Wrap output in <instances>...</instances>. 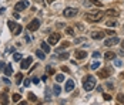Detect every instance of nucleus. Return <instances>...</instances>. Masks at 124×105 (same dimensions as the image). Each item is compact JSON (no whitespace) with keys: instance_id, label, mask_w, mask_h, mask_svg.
I'll return each instance as SVG.
<instances>
[{"instance_id":"4","label":"nucleus","mask_w":124,"mask_h":105,"mask_svg":"<svg viewBox=\"0 0 124 105\" xmlns=\"http://www.w3.org/2000/svg\"><path fill=\"white\" fill-rule=\"evenodd\" d=\"M77 14H78V9H74V7H67V9L63 12V16L67 17V19H71V17H74Z\"/></svg>"},{"instance_id":"50","label":"nucleus","mask_w":124,"mask_h":105,"mask_svg":"<svg viewBox=\"0 0 124 105\" xmlns=\"http://www.w3.org/2000/svg\"><path fill=\"white\" fill-rule=\"evenodd\" d=\"M121 48H124V41H123V43H121Z\"/></svg>"},{"instance_id":"13","label":"nucleus","mask_w":124,"mask_h":105,"mask_svg":"<svg viewBox=\"0 0 124 105\" xmlns=\"http://www.w3.org/2000/svg\"><path fill=\"white\" fill-rule=\"evenodd\" d=\"M97 75H99L100 78H108L110 77V70L108 68H101Z\"/></svg>"},{"instance_id":"36","label":"nucleus","mask_w":124,"mask_h":105,"mask_svg":"<svg viewBox=\"0 0 124 105\" xmlns=\"http://www.w3.org/2000/svg\"><path fill=\"white\" fill-rule=\"evenodd\" d=\"M106 34H108L110 37H113V35H116V31H113V30H106Z\"/></svg>"},{"instance_id":"10","label":"nucleus","mask_w":124,"mask_h":105,"mask_svg":"<svg viewBox=\"0 0 124 105\" xmlns=\"http://www.w3.org/2000/svg\"><path fill=\"white\" fill-rule=\"evenodd\" d=\"M31 61H33V58H31V57H27V58L22 60V63H20V68H22V70H27V68L30 67Z\"/></svg>"},{"instance_id":"31","label":"nucleus","mask_w":124,"mask_h":105,"mask_svg":"<svg viewBox=\"0 0 124 105\" xmlns=\"http://www.w3.org/2000/svg\"><path fill=\"white\" fill-rule=\"evenodd\" d=\"M69 46H70V43H64V44H62V46L57 48V51H63L64 48H69Z\"/></svg>"},{"instance_id":"32","label":"nucleus","mask_w":124,"mask_h":105,"mask_svg":"<svg viewBox=\"0 0 124 105\" xmlns=\"http://www.w3.org/2000/svg\"><path fill=\"white\" fill-rule=\"evenodd\" d=\"M106 24H107L108 27H116V26H117V21H114V20H108Z\"/></svg>"},{"instance_id":"46","label":"nucleus","mask_w":124,"mask_h":105,"mask_svg":"<svg viewBox=\"0 0 124 105\" xmlns=\"http://www.w3.org/2000/svg\"><path fill=\"white\" fill-rule=\"evenodd\" d=\"M33 82L34 84H39V78H33Z\"/></svg>"},{"instance_id":"1","label":"nucleus","mask_w":124,"mask_h":105,"mask_svg":"<svg viewBox=\"0 0 124 105\" xmlns=\"http://www.w3.org/2000/svg\"><path fill=\"white\" fill-rule=\"evenodd\" d=\"M103 17H104V13L100 12V10H96V12H91V13H87L86 16H84V19H86L87 21H91V23H97V21H100Z\"/></svg>"},{"instance_id":"18","label":"nucleus","mask_w":124,"mask_h":105,"mask_svg":"<svg viewBox=\"0 0 124 105\" xmlns=\"http://www.w3.org/2000/svg\"><path fill=\"white\" fill-rule=\"evenodd\" d=\"M106 14H107V16H111V17H116V16H118V12L114 10V9H108Z\"/></svg>"},{"instance_id":"34","label":"nucleus","mask_w":124,"mask_h":105,"mask_svg":"<svg viewBox=\"0 0 124 105\" xmlns=\"http://www.w3.org/2000/svg\"><path fill=\"white\" fill-rule=\"evenodd\" d=\"M66 33L69 35H74V30H73L71 27H67V28H66Z\"/></svg>"},{"instance_id":"9","label":"nucleus","mask_w":124,"mask_h":105,"mask_svg":"<svg viewBox=\"0 0 124 105\" xmlns=\"http://www.w3.org/2000/svg\"><path fill=\"white\" fill-rule=\"evenodd\" d=\"M118 43H120V40H118L116 35H113V37H110V38H107V40H106V43H104V44H106L107 47H113V46H116V44H118Z\"/></svg>"},{"instance_id":"45","label":"nucleus","mask_w":124,"mask_h":105,"mask_svg":"<svg viewBox=\"0 0 124 105\" xmlns=\"http://www.w3.org/2000/svg\"><path fill=\"white\" fill-rule=\"evenodd\" d=\"M62 70H63V71H64V72H69V68H67V67H63Z\"/></svg>"},{"instance_id":"35","label":"nucleus","mask_w":124,"mask_h":105,"mask_svg":"<svg viewBox=\"0 0 124 105\" xmlns=\"http://www.w3.org/2000/svg\"><path fill=\"white\" fill-rule=\"evenodd\" d=\"M114 65H116V67H121V65H123L121 60H116V58H114Z\"/></svg>"},{"instance_id":"41","label":"nucleus","mask_w":124,"mask_h":105,"mask_svg":"<svg viewBox=\"0 0 124 105\" xmlns=\"http://www.w3.org/2000/svg\"><path fill=\"white\" fill-rule=\"evenodd\" d=\"M3 82H4L6 85H10V80H9V78H3Z\"/></svg>"},{"instance_id":"20","label":"nucleus","mask_w":124,"mask_h":105,"mask_svg":"<svg viewBox=\"0 0 124 105\" xmlns=\"http://www.w3.org/2000/svg\"><path fill=\"white\" fill-rule=\"evenodd\" d=\"M46 72H47L49 75H53V74H56V70H54L51 65H47V67H46Z\"/></svg>"},{"instance_id":"21","label":"nucleus","mask_w":124,"mask_h":105,"mask_svg":"<svg viewBox=\"0 0 124 105\" xmlns=\"http://www.w3.org/2000/svg\"><path fill=\"white\" fill-rule=\"evenodd\" d=\"M44 95H46V101H50L51 99V91H50V88H46L44 90Z\"/></svg>"},{"instance_id":"23","label":"nucleus","mask_w":124,"mask_h":105,"mask_svg":"<svg viewBox=\"0 0 124 105\" xmlns=\"http://www.w3.org/2000/svg\"><path fill=\"white\" fill-rule=\"evenodd\" d=\"M13 102H16V104H17V102H20V99H22V97H20V94H13Z\"/></svg>"},{"instance_id":"27","label":"nucleus","mask_w":124,"mask_h":105,"mask_svg":"<svg viewBox=\"0 0 124 105\" xmlns=\"http://www.w3.org/2000/svg\"><path fill=\"white\" fill-rule=\"evenodd\" d=\"M13 60H14V61H22V54H20V53H14Z\"/></svg>"},{"instance_id":"16","label":"nucleus","mask_w":124,"mask_h":105,"mask_svg":"<svg viewBox=\"0 0 124 105\" xmlns=\"http://www.w3.org/2000/svg\"><path fill=\"white\" fill-rule=\"evenodd\" d=\"M4 74L7 75V77H10L13 74V68H12V65H6L4 67Z\"/></svg>"},{"instance_id":"22","label":"nucleus","mask_w":124,"mask_h":105,"mask_svg":"<svg viewBox=\"0 0 124 105\" xmlns=\"http://www.w3.org/2000/svg\"><path fill=\"white\" fill-rule=\"evenodd\" d=\"M23 77H24V75H23L22 72H19V74H16V84H20V82L23 81Z\"/></svg>"},{"instance_id":"2","label":"nucleus","mask_w":124,"mask_h":105,"mask_svg":"<svg viewBox=\"0 0 124 105\" xmlns=\"http://www.w3.org/2000/svg\"><path fill=\"white\" fill-rule=\"evenodd\" d=\"M94 88H96V77L86 75V78H84V90L86 91H91Z\"/></svg>"},{"instance_id":"8","label":"nucleus","mask_w":124,"mask_h":105,"mask_svg":"<svg viewBox=\"0 0 124 105\" xmlns=\"http://www.w3.org/2000/svg\"><path fill=\"white\" fill-rule=\"evenodd\" d=\"M26 7H29V0H22V1H19V3L14 6L16 12H22V10H24Z\"/></svg>"},{"instance_id":"6","label":"nucleus","mask_w":124,"mask_h":105,"mask_svg":"<svg viewBox=\"0 0 124 105\" xmlns=\"http://www.w3.org/2000/svg\"><path fill=\"white\" fill-rule=\"evenodd\" d=\"M60 37H62V35L59 34V33H53V34L49 35V40H47V43H49V44H51V46H56V44L60 41Z\"/></svg>"},{"instance_id":"44","label":"nucleus","mask_w":124,"mask_h":105,"mask_svg":"<svg viewBox=\"0 0 124 105\" xmlns=\"http://www.w3.org/2000/svg\"><path fill=\"white\" fill-rule=\"evenodd\" d=\"M24 40H26V41H27V43H30V41H31V40H30V37H29V35H26V37H24Z\"/></svg>"},{"instance_id":"47","label":"nucleus","mask_w":124,"mask_h":105,"mask_svg":"<svg viewBox=\"0 0 124 105\" xmlns=\"http://www.w3.org/2000/svg\"><path fill=\"white\" fill-rule=\"evenodd\" d=\"M120 56H124V48H121V50H120Z\"/></svg>"},{"instance_id":"11","label":"nucleus","mask_w":124,"mask_h":105,"mask_svg":"<svg viewBox=\"0 0 124 105\" xmlns=\"http://www.w3.org/2000/svg\"><path fill=\"white\" fill-rule=\"evenodd\" d=\"M74 56H76V58L77 60H84L87 57V53L84 51V50H76Z\"/></svg>"},{"instance_id":"12","label":"nucleus","mask_w":124,"mask_h":105,"mask_svg":"<svg viewBox=\"0 0 124 105\" xmlns=\"http://www.w3.org/2000/svg\"><path fill=\"white\" fill-rule=\"evenodd\" d=\"M73 88H74V81L73 80H67L66 81V87H64V91L66 92H71Z\"/></svg>"},{"instance_id":"49","label":"nucleus","mask_w":124,"mask_h":105,"mask_svg":"<svg viewBox=\"0 0 124 105\" xmlns=\"http://www.w3.org/2000/svg\"><path fill=\"white\" fill-rule=\"evenodd\" d=\"M53 1H56V0H47V3H53Z\"/></svg>"},{"instance_id":"42","label":"nucleus","mask_w":124,"mask_h":105,"mask_svg":"<svg viewBox=\"0 0 124 105\" xmlns=\"http://www.w3.org/2000/svg\"><path fill=\"white\" fill-rule=\"evenodd\" d=\"M4 67H6V64H4L3 61H0V71H1V70H4Z\"/></svg>"},{"instance_id":"51","label":"nucleus","mask_w":124,"mask_h":105,"mask_svg":"<svg viewBox=\"0 0 124 105\" xmlns=\"http://www.w3.org/2000/svg\"><path fill=\"white\" fill-rule=\"evenodd\" d=\"M120 77H121V78H124V72H123V74H121V75H120Z\"/></svg>"},{"instance_id":"38","label":"nucleus","mask_w":124,"mask_h":105,"mask_svg":"<svg viewBox=\"0 0 124 105\" xmlns=\"http://www.w3.org/2000/svg\"><path fill=\"white\" fill-rule=\"evenodd\" d=\"M23 84H24V87H29V85H30V80H29V78H24Z\"/></svg>"},{"instance_id":"5","label":"nucleus","mask_w":124,"mask_h":105,"mask_svg":"<svg viewBox=\"0 0 124 105\" xmlns=\"http://www.w3.org/2000/svg\"><path fill=\"white\" fill-rule=\"evenodd\" d=\"M39 27H40V20L39 19H34V20H31L27 24V30L29 31H36V30H39Z\"/></svg>"},{"instance_id":"3","label":"nucleus","mask_w":124,"mask_h":105,"mask_svg":"<svg viewBox=\"0 0 124 105\" xmlns=\"http://www.w3.org/2000/svg\"><path fill=\"white\" fill-rule=\"evenodd\" d=\"M7 26H9L10 31H13V34H14V35H19L22 31H23V27H22L20 24H16L14 21H12V20H9V21H7Z\"/></svg>"},{"instance_id":"43","label":"nucleus","mask_w":124,"mask_h":105,"mask_svg":"<svg viewBox=\"0 0 124 105\" xmlns=\"http://www.w3.org/2000/svg\"><path fill=\"white\" fill-rule=\"evenodd\" d=\"M41 81H44V82L47 81V75H43V77H41Z\"/></svg>"},{"instance_id":"48","label":"nucleus","mask_w":124,"mask_h":105,"mask_svg":"<svg viewBox=\"0 0 124 105\" xmlns=\"http://www.w3.org/2000/svg\"><path fill=\"white\" fill-rule=\"evenodd\" d=\"M36 1H39V3H41V4H44V0H36Z\"/></svg>"},{"instance_id":"19","label":"nucleus","mask_w":124,"mask_h":105,"mask_svg":"<svg viewBox=\"0 0 124 105\" xmlns=\"http://www.w3.org/2000/svg\"><path fill=\"white\" fill-rule=\"evenodd\" d=\"M36 56H37L40 60L46 58V54H44V51H43V50H37V51H36Z\"/></svg>"},{"instance_id":"14","label":"nucleus","mask_w":124,"mask_h":105,"mask_svg":"<svg viewBox=\"0 0 124 105\" xmlns=\"http://www.w3.org/2000/svg\"><path fill=\"white\" fill-rule=\"evenodd\" d=\"M60 92H62V87L57 85V84H54V87H53V94L57 97V95H60Z\"/></svg>"},{"instance_id":"7","label":"nucleus","mask_w":124,"mask_h":105,"mask_svg":"<svg viewBox=\"0 0 124 105\" xmlns=\"http://www.w3.org/2000/svg\"><path fill=\"white\" fill-rule=\"evenodd\" d=\"M104 37H106V31H101V30L91 31V38L93 40H103Z\"/></svg>"},{"instance_id":"30","label":"nucleus","mask_w":124,"mask_h":105,"mask_svg":"<svg viewBox=\"0 0 124 105\" xmlns=\"http://www.w3.org/2000/svg\"><path fill=\"white\" fill-rule=\"evenodd\" d=\"M56 81L57 82H63L64 81V75H63V74H57V75H56Z\"/></svg>"},{"instance_id":"17","label":"nucleus","mask_w":124,"mask_h":105,"mask_svg":"<svg viewBox=\"0 0 124 105\" xmlns=\"http://www.w3.org/2000/svg\"><path fill=\"white\" fill-rule=\"evenodd\" d=\"M41 50H43L44 53H50V44L43 41V43H41Z\"/></svg>"},{"instance_id":"24","label":"nucleus","mask_w":124,"mask_h":105,"mask_svg":"<svg viewBox=\"0 0 124 105\" xmlns=\"http://www.w3.org/2000/svg\"><path fill=\"white\" fill-rule=\"evenodd\" d=\"M88 1H90L91 4H94V6H97V7H101V6H103V3H101L100 0H88Z\"/></svg>"},{"instance_id":"25","label":"nucleus","mask_w":124,"mask_h":105,"mask_svg":"<svg viewBox=\"0 0 124 105\" xmlns=\"http://www.w3.org/2000/svg\"><path fill=\"white\" fill-rule=\"evenodd\" d=\"M117 102L118 104H124V94H118L117 95Z\"/></svg>"},{"instance_id":"29","label":"nucleus","mask_w":124,"mask_h":105,"mask_svg":"<svg viewBox=\"0 0 124 105\" xmlns=\"http://www.w3.org/2000/svg\"><path fill=\"white\" fill-rule=\"evenodd\" d=\"M90 67H91V70H99V67H100V63H99V61H94V63H93V64H91Z\"/></svg>"},{"instance_id":"26","label":"nucleus","mask_w":124,"mask_h":105,"mask_svg":"<svg viewBox=\"0 0 124 105\" xmlns=\"http://www.w3.org/2000/svg\"><path fill=\"white\" fill-rule=\"evenodd\" d=\"M69 56H70L69 53H66V51H63L62 54L59 56V58H60V60H67V58H69Z\"/></svg>"},{"instance_id":"15","label":"nucleus","mask_w":124,"mask_h":105,"mask_svg":"<svg viewBox=\"0 0 124 105\" xmlns=\"http://www.w3.org/2000/svg\"><path fill=\"white\" fill-rule=\"evenodd\" d=\"M104 58L106 60H114L116 58V53H113V51H107V53L104 54Z\"/></svg>"},{"instance_id":"28","label":"nucleus","mask_w":124,"mask_h":105,"mask_svg":"<svg viewBox=\"0 0 124 105\" xmlns=\"http://www.w3.org/2000/svg\"><path fill=\"white\" fill-rule=\"evenodd\" d=\"M29 101H31V102H36V101H37V97H36V95H34V94H29Z\"/></svg>"},{"instance_id":"39","label":"nucleus","mask_w":124,"mask_h":105,"mask_svg":"<svg viewBox=\"0 0 124 105\" xmlns=\"http://www.w3.org/2000/svg\"><path fill=\"white\" fill-rule=\"evenodd\" d=\"M103 97H104V99H106V101H110V99H111V95H108V94H104Z\"/></svg>"},{"instance_id":"33","label":"nucleus","mask_w":124,"mask_h":105,"mask_svg":"<svg viewBox=\"0 0 124 105\" xmlns=\"http://www.w3.org/2000/svg\"><path fill=\"white\" fill-rule=\"evenodd\" d=\"M84 41H86V38H84V37H80V38H76V40H74L76 44H81V43H84Z\"/></svg>"},{"instance_id":"40","label":"nucleus","mask_w":124,"mask_h":105,"mask_svg":"<svg viewBox=\"0 0 124 105\" xmlns=\"http://www.w3.org/2000/svg\"><path fill=\"white\" fill-rule=\"evenodd\" d=\"M106 87H107V88H108V90H113V87H114V85H113V82H107V84H106Z\"/></svg>"},{"instance_id":"37","label":"nucleus","mask_w":124,"mask_h":105,"mask_svg":"<svg viewBox=\"0 0 124 105\" xmlns=\"http://www.w3.org/2000/svg\"><path fill=\"white\" fill-rule=\"evenodd\" d=\"M93 57H94V58H100V57H101V54H100L99 51H94V53H93Z\"/></svg>"}]
</instances>
